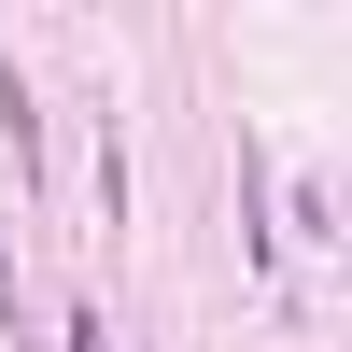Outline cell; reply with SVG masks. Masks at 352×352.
Listing matches in <instances>:
<instances>
[{"mask_svg":"<svg viewBox=\"0 0 352 352\" xmlns=\"http://www.w3.org/2000/svg\"><path fill=\"white\" fill-rule=\"evenodd\" d=\"M0 141H14L28 184H56V169H43V113H28V85H14V71H0Z\"/></svg>","mask_w":352,"mask_h":352,"instance_id":"obj_1","label":"cell"},{"mask_svg":"<svg viewBox=\"0 0 352 352\" xmlns=\"http://www.w3.org/2000/svg\"><path fill=\"white\" fill-rule=\"evenodd\" d=\"M0 338H28V282H14V254H0Z\"/></svg>","mask_w":352,"mask_h":352,"instance_id":"obj_2","label":"cell"}]
</instances>
